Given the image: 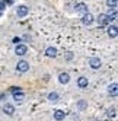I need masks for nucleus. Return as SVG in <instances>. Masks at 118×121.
Returning a JSON list of instances; mask_svg holds the SVG:
<instances>
[{
  "label": "nucleus",
  "instance_id": "obj_5",
  "mask_svg": "<svg viewBox=\"0 0 118 121\" xmlns=\"http://www.w3.org/2000/svg\"><path fill=\"white\" fill-rule=\"evenodd\" d=\"M89 66L93 69V70H96V69H99L101 66H102V63H101V60H99L98 57H92V58L89 60Z\"/></svg>",
  "mask_w": 118,
  "mask_h": 121
},
{
  "label": "nucleus",
  "instance_id": "obj_22",
  "mask_svg": "<svg viewBox=\"0 0 118 121\" xmlns=\"http://www.w3.org/2000/svg\"><path fill=\"white\" fill-rule=\"evenodd\" d=\"M10 91H12V93H15V92H19L21 89H19V88H16V86H15V88H12Z\"/></svg>",
  "mask_w": 118,
  "mask_h": 121
},
{
  "label": "nucleus",
  "instance_id": "obj_1",
  "mask_svg": "<svg viewBox=\"0 0 118 121\" xmlns=\"http://www.w3.org/2000/svg\"><path fill=\"white\" fill-rule=\"evenodd\" d=\"M112 21V18L109 16L108 13H101L98 16V23L101 25V26H105V25H109V22Z\"/></svg>",
  "mask_w": 118,
  "mask_h": 121
},
{
  "label": "nucleus",
  "instance_id": "obj_8",
  "mask_svg": "<svg viewBox=\"0 0 118 121\" xmlns=\"http://www.w3.org/2000/svg\"><path fill=\"white\" fill-rule=\"evenodd\" d=\"M58 82L63 83V85H67V83L70 82V76H69V73H60V74H58Z\"/></svg>",
  "mask_w": 118,
  "mask_h": 121
},
{
  "label": "nucleus",
  "instance_id": "obj_6",
  "mask_svg": "<svg viewBox=\"0 0 118 121\" xmlns=\"http://www.w3.org/2000/svg\"><path fill=\"white\" fill-rule=\"evenodd\" d=\"M28 12H29V9H28V6H25V4L18 6V10H16V13H18L19 18H23V16H26Z\"/></svg>",
  "mask_w": 118,
  "mask_h": 121
},
{
  "label": "nucleus",
  "instance_id": "obj_18",
  "mask_svg": "<svg viewBox=\"0 0 118 121\" xmlns=\"http://www.w3.org/2000/svg\"><path fill=\"white\" fill-rule=\"evenodd\" d=\"M115 115H117V112H115V108H112V109H109V111H108V117H111V118H115Z\"/></svg>",
  "mask_w": 118,
  "mask_h": 121
},
{
  "label": "nucleus",
  "instance_id": "obj_19",
  "mask_svg": "<svg viewBox=\"0 0 118 121\" xmlns=\"http://www.w3.org/2000/svg\"><path fill=\"white\" fill-rule=\"evenodd\" d=\"M79 108H80V109L86 108V102H83V101H82V102H79Z\"/></svg>",
  "mask_w": 118,
  "mask_h": 121
},
{
  "label": "nucleus",
  "instance_id": "obj_17",
  "mask_svg": "<svg viewBox=\"0 0 118 121\" xmlns=\"http://www.w3.org/2000/svg\"><path fill=\"white\" fill-rule=\"evenodd\" d=\"M117 3H118V0H106V6L109 7H117Z\"/></svg>",
  "mask_w": 118,
  "mask_h": 121
},
{
  "label": "nucleus",
  "instance_id": "obj_13",
  "mask_svg": "<svg viewBox=\"0 0 118 121\" xmlns=\"http://www.w3.org/2000/svg\"><path fill=\"white\" fill-rule=\"evenodd\" d=\"M45 56H47V57H55V56H57V48L48 47V48L45 50Z\"/></svg>",
  "mask_w": 118,
  "mask_h": 121
},
{
  "label": "nucleus",
  "instance_id": "obj_3",
  "mask_svg": "<svg viewBox=\"0 0 118 121\" xmlns=\"http://www.w3.org/2000/svg\"><path fill=\"white\" fill-rule=\"evenodd\" d=\"M93 21H95V18H93V15H92V13H89V12L83 13V16H82V22L85 23V25H92V23H93Z\"/></svg>",
  "mask_w": 118,
  "mask_h": 121
},
{
  "label": "nucleus",
  "instance_id": "obj_9",
  "mask_svg": "<svg viewBox=\"0 0 118 121\" xmlns=\"http://www.w3.org/2000/svg\"><path fill=\"white\" fill-rule=\"evenodd\" d=\"M3 112L7 115H13L15 114V107L12 105V104H6V105L3 107Z\"/></svg>",
  "mask_w": 118,
  "mask_h": 121
},
{
  "label": "nucleus",
  "instance_id": "obj_12",
  "mask_svg": "<svg viewBox=\"0 0 118 121\" xmlns=\"http://www.w3.org/2000/svg\"><path fill=\"white\" fill-rule=\"evenodd\" d=\"M76 12H79V13H86V12H88V4H86V3H77V4H76Z\"/></svg>",
  "mask_w": 118,
  "mask_h": 121
},
{
  "label": "nucleus",
  "instance_id": "obj_14",
  "mask_svg": "<svg viewBox=\"0 0 118 121\" xmlns=\"http://www.w3.org/2000/svg\"><path fill=\"white\" fill-rule=\"evenodd\" d=\"M13 99H15L16 102H23V99H25V95L22 93V91H19V92H15V93H13Z\"/></svg>",
  "mask_w": 118,
  "mask_h": 121
},
{
  "label": "nucleus",
  "instance_id": "obj_23",
  "mask_svg": "<svg viewBox=\"0 0 118 121\" xmlns=\"http://www.w3.org/2000/svg\"><path fill=\"white\" fill-rule=\"evenodd\" d=\"M3 2L7 3V4H12V3H13V0H3Z\"/></svg>",
  "mask_w": 118,
  "mask_h": 121
},
{
  "label": "nucleus",
  "instance_id": "obj_4",
  "mask_svg": "<svg viewBox=\"0 0 118 121\" xmlns=\"http://www.w3.org/2000/svg\"><path fill=\"white\" fill-rule=\"evenodd\" d=\"M15 53L18 56H25L28 53V47L23 45V44H16V48H15Z\"/></svg>",
  "mask_w": 118,
  "mask_h": 121
},
{
  "label": "nucleus",
  "instance_id": "obj_20",
  "mask_svg": "<svg viewBox=\"0 0 118 121\" xmlns=\"http://www.w3.org/2000/svg\"><path fill=\"white\" fill-rule=\"evenodd\" d=\"M19 41H21V38H18V37H15V38L12 39V42H13V44H19Z\"/></svg>",
  "mask_w": 118,
  "mask_h": 121
},
{
  "label": "nucleus",
  "instance_id": "obj_10",
  "mask_svg": "<svg viewBox=\"0 0 118 121\" xmlns=\"http://www.w3.org/2000/svg\"><path fill=\"white\" fill-rule=\"evenodd\" d=\"M88 85H89V82H88V79H86L85 76H82V77L77 79V86H79V88L85 89V88H88Z\"/></svg>",
  "mask_w": 118,
  "mask_h": 121
},
{
  "label": "nucleus",
  "instance_id": "obj_2",
  "mask_svg": "<svg viewBox=\"0 0 118 121\" xmlns=\"http://www.w3.org/2000/svg\"><path fill=\"white\" fill-rule=\"evenodd\" d=\"M16 69H18V72L25 73V72L29 70V63L25 61V60H21V61H18V66H16Z\"/></svg>",
  "mask_w": 118,
  "mask_h": 121
},
{
  "label": "nucleus",
  "instance_id": "obj_7",
  "mask_svg": "<svg viewBox=\"0 0 118 121\" xmlns=\"http://www.w3.org/2000/svg\"><path fill=\"white\" fill-rule=\"evenodd\" d=\"M108 35L109 38H117L118 35V28H117V25H111V26H108Z\"/></svg>",
  "mask_w": 118,
  "mask_h": 121
},
{
  "label": "nucleus",
  "instance_id": "obj_15",
  "mask_svg": "<svg viewBox=\"0 0 118 121\" xmlns=\"http://www.w3.org/2000/svg\"><path fill=\"white\" fill-rule=\"evenodd\" d=\"M54 118H55L57 121L64 120V111H61V109H55V111H54Z\"/></svg>",
  "mask_w": 118,
  "mask_h": 121
},
{
  "label": "nucleus",
  "instance_id": "obj_11",
  "mask_svg": "<svg viewBox=\"0 0 118 121\" xmlns=\"http://www.w3.org/2000/svg\"><path fill=\"white\" fill-rule=\"evenodd\" d=\"M108 93L112 95V96H117V93H118V85H117V83L109 85V86H108Z\"/></svg>",
  "mask_w": 118,
  "mask_h": 121
},
{
  "label": "nucleus",
  "instance_id": "obj_21",
  "mask_svg": "<svg viewBox=\"0 0 118 121\" xmlns=\"http://www.w3.org/2000/svg\"><path fill=\"white\" fill-rule=\"evenodd\" d=\"M4 6H6V3L3 2V0H0V10H3V9H4Z\"/></svg>",
  "mask_w": 118,
  "mask_h": 121
},
{
  "label": "nucleus",
  "instance_id": "obj_16",
  "mask_svg": "<svg viewBox=\"0 0 118 121\" xmlns=\"http://www.w3.org/2000/svg\"><path fill=\"white\" fill-rule=\"evenodd\" d=\"M48 101H51V102H57L58 101V93L57 92H51L48 95Z\"/></svg>",
  "mask_w": 118,
  "mask_h": 121
}]
</instances>
